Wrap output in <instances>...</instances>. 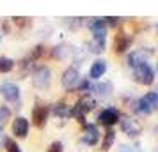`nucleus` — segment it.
<instances>
[{"label": "nucleus", "instance_id": "1", "mask_svg": "<svg viewBox=\"0 0 158 152\" xmlns=\"http://www.w3.org/2000/svg\"><path fill=\"white\" fill-rule=\"evenodd\" d=\"M94 106H96V99H94L93 95L84 94L78 101H77V104L71 106V117H77L80 122H84V117H85L89 111H93Z\"/></svg>", "mask_w": 158, "mask_h": 152}, {"label": "nucleus", "instance_id": "2", "mask_svg": "<svg viewBox=\"0 0 158 152\" xmlns=\"http://www.w3.org/2000/svg\"><path fill=\"white\" fill-rule=\"evenodd\" d=\"M133 80L140 85H146L149 87L155 83V69L151 64H140L133 67Z\"/></svg>", "mask_w": 158, "mask_h": 152}, {"label": "nucleus", "instance_id": "3", "mask_svg": "<svg viewBox=\"0 0 158 152\" xmlns=\"http://www.w3.org/2000/svg\"><path fill=\"white\" fill-rule=\"evenodd\" d=\"M52 83V69L48 65H39L36 71L32 72V85L39 90L48 88Z\"/></svg>", "mask_w": 158, "mask_h": 152}, {"label": "nucleus", "instance_id": "4", "mask_svg": "<svg viewBox=\"0 0 158 152\" xmlns=\"http://www.w3.org/2000/svg\"><path fill=\"white\" fill-rule=\"evenodd\" d=\"M119 126H121L123 133L130 138H137L142 133V126L137 122L135 119H131V117H123V119H119Z\"/></svg>", "mask_w": 158, "mask_h": 152}, {"label": "nucleus", "instance_id": "5", "mask_svg": "<svg viewBox=\"0 0 158 152\" xmlns=\"http://www.w3.org/2000/svg\"><path fill=\"white\" fill-rule=\"evenodd\" d=\"M153 55V48H140V50H133L128 55V65L133 69L140 64H148V58Z\"/></svg>", "mask_w": 158, "mask_h": 152}, {"label": "nucleus", "instance_id": "6", "mask_svg": "<svg viewBox=\"0 0 158 152\" xmlns=\"http://www.w3.org/2000/svg\"><path fill=\"white\" fill-rule=\"evenodd\" d=\"M80 72L77 67H68L64 72H62V78H60V83L66 90H73L75 87H78L80 83Z\"/></svg>", "mask_w": 158, "mask_h": 152}, {"label": "nucleus", "instance_id": "7", "mask_svg": "<svg viewBox=\"0 0 158 152\" xmlns=\"http://www.w3.org/2000/svg\"><path fill=\"white\" fill-rule=\"evenodd\" d=\"M119 119H121V115H119V110L114 108V106H108V108L101 110L100 115H98V122L103 124V126H107V127H112V126H115V124L119 122Z\"/></svg>", "mask_w": 158, "mask_h": 152}, {"label": "nucleus", "instance_id": "8", "mask_svg": "<svg viewBox=\"0 0 158 152\" xmlns=\"http://www.w3.org/2000/svg\"><path fill=\"white\" fill-rule=\"evenodd\" d=\"M0 94L2 97L9 103H15L20 99V87L13 83V81H6V83H2L0 85Z\"/></svg>", "mask_w": 158, "mask_h": 152}, {"label": "nucleus", "instance_id": "9", "mask_svg": "<svg viewBox=\"0 0 158 152\" xmlns=\"http://www.w3.org/2000/svg\"><path fill=\"white\" fill-rule=\"evenodd\" d=\"M89 29L93 32V39H98V41H105V39H107V25H105V21H103L101 18L91 20Z\"/></svg>", "mask_w": 158, "mask_h": 152}, {"label": "nucleus", "instance_id": "10", "mask_svg": "<svg viewBox=\"0 0 158 152\" xmlns=\"http://www.w3.org/2000/svg\"><path fill=\"white\" fill-rule=\"evenodd\" d=\"M48 113H50L48 106H44V104H36V106H34V110H32V120H34V126H37V127H43L44 124H46Z\"/></svg>", "mask_w": 158, "mask_h": 152}, {"label": "nucleus", "instance_id": "11", "mask_svg": "<svg viewBox=\"0 0 158 152\" xmlns=\"http://www.w3.org/2000/svg\"><path fill=\"white\" fill-rule=\"evenodd\" d=\"M82 142L87 145H96L100 142V131L94 124H87L85 126V131H84V136H82Z\"/></svg>", "mask_w": 158, "mask_h": 152}, {"label": "nucleus", "instance_id": "12", "mask_svg": "<svg viewBox=\"0 0 158 152\" xmlns=\"http://www.w3.org/2000/svg\"><path fill=\"white\" fill-rule=\"evenodd\" d=\"M29 127H30V124L25 117H16L15 122H13V133H15V136H18V138L27 136V134H29Z\"/></svg>", "mask_w": 158, "mask_h": 152}, {"label": "nucleus", "instance_id": "13", "mask_svg": "<svg viewBox=\"0 0 158 152\" xmlns=\"http://www.w3.org/2000/svg\"><path fill=\"white\" fill-rule=\"evenodd\" d=\"M105 72H107V60L98 58V60L93 62L91 69H89V78H91V80H100Z\"/></svg>", "mask_w": 158, "mask_h": 152}, {"label": "nucleus", "instance_id": "14", "mask_svg": "<svg viewBox=\"0 0 158 152\" xmlns=\"http://www.w3.org/2000/svg\"><path fill=\"white\" fill-rule=\"evenodd\" d=\"M130 44H131V37L128 34H124V32H119L114 39V50L117 53H124L130 48Z\"/></svg>", "mask_w": 158, "mask_h": 152}, {"label": "nucleus", "instance_id": "15", "mask_svg": "<svg viewBox=\"0 0 158 152\" xmlns=\"http://www.w3.org/2000/svg\"><path fill=\"white\" fill-rule=\"evenodd\" d=\"M71 53H73V46L69 43H60V44H57V46L52 50L53 58H59V60H64V58H68Z\"/></svg>", "mask_w": 158, "mask_h": 152}, {"label": "nucleus", "instance_id": "16", "mask_svg": "<svg viewBox=\"0 0 158 152\" xmlns=\"http://www.w3.org/2000/svg\"><path fill=\"white\" fill-rule=\"evenodd\" d=\"M96 92V95L98 97H101V99H107V97H110V94H112V83L110 81H101V83H96V85H93L91 87Z\"/></svg>", "mask_w": 158, "mask_h": 152}, {"label": "nucleus", "instance_id": "17", "mask_svg": "<svg viewBox=\"0 0 158 152\" xmlns=\"http://www.w3.org/2000/svg\"><path fill=\"white\" fill-rule=\"evenodd\" d=\"M52 111H53V115L55 117H60V119H69L71 117V106L69 104H66V103H55L53 106H52Z\"/></svg>", "mask_w": 158, "mask_h": 152}, {"label": "nucleus", "instance_id": "18", "mask_svg": "<svg viewBox=\"0 0 158 152\" xmlns=\"http://www.w3.org/2000/svg\"><path fill=\"white\" fill-rule=\"evenodd\" d=\"M15 69V60L9 57H0V72L2 74H7Z\"/></svg>", "mask_w": 158, "mask_h": 152}, {"label": "nucleus", "instance_id": "19", "mask_svg": "<svg viewBox=\"0 0 158 152\" xmlns=\"http://www.w3.org/2000/svg\"><path fill=\"white\" fill-rule=\"evenodd\" d=\"M144 101H146V104L151 108V111H155V110L158 108V94L155 92V90H151V92H148L146 95H142Z\"/></svg>", "mask_w": 158, "mask_h": 152}, {"label": "nucleus", "instance_id": "20", "mask_svg": "<svg viewBox=\"0 0 158 152\" xmlns=\"http://www.w3.org/2000/svg\"><path fill=\"white\" fill-rule=\"evenodd\" d=\"M87 48H89V51H93V53H103V51H105V41L91 39L89 44H87Z\"/></svg>", "mask_w": 158, "mask_h": 152}, {"label": "nucleus", "instance_id": "21", "mask_svg": "<svg viewBox=\"0 0 158 152\" xmlns=\"http://www.w3.org/2000/svg\"><path fill=\"white\" fill-rule=\"evenodd\" d=\"M114 142H115V133L112 129H108L107 134H105V140H103V149H105V150L110 149V147L114 145Z\"/></svg>", "mask_w": 158, "mask_h": 152}, {"label": "nucleus", "instance_id": "22", "mask_svg": "<svg viewBox=\"0 0 158 152\" xmlns=\"http://www.w3.org/2000/svg\"><path fill=\"white\" fill-rule=\"evenodd\" d=\"M43 53H44V48L41 46V44H37L36 48H34V50H32V51L29 53V57H27V60H30V62H34V60H37V58L41 57Z\"/></svg>", "mask_w": 158, "mask_h": 152}, {"label": "nucleus", "instance_id": "23", "mask_svg": "<svg viewBox=\"0 0 158 152\" xmlns=\"http://www.w3.org/2000/svg\"><path fill=\"white\" fill-rule=\"evenodd\" d=\"M6 149H7V152H22V147L16 143L15 140H9L7 138V142H6V145H4Z\"/></svg>", "mask_w": 158, "mask_h": 152}, {"label": "nucleus", "instance_id": "24", "mask_svg": "<svg viewBox=\"0 0 158 152\" xmlns=\"http://www.w3.org/2000/svg\"><path fill=\"white\" fill-rule=\"evenodd\" d=\"M66 25H68V27H69V29H78L80 25H82V18H68V20H66Z\"/></svg>", "mask_w": 158, "mask_h": 152}, {"label": "nucleus", "instance_id": "25", "mask_svg": "<svg viewBox=\"0 0 158 152\" xmlns=\"http://www.w3.org/2000/svg\"><path fill=\"white\" fill-rule=\"evenodd\" d=\"M9 117H11V110L7 106H0V120H2V124L9 120Z\"/></svg>", "mask_w": 158, "mask_h": 152}, {"label": "nucleus", "instance_id": "26", "mask_svg": "<svg viewBox=\"0 0 158 152\" xmlns=\"http://www.w3.org/2000/svg\"><path fill=\"white\" fill-rule=\"evenodd\" d=\"M46 152H64V145L60 143V142H53V143H50Z\"/></svg>", "mask_w": 158, "mask_h": 152}, {"label": "nucleus", "instance_id": "27", "mask_svg": "<svg viewBox=\"0 0 158 152\" xmlns=\"http://www.w3.org/2000/svg\"><path fill=\"white\" fill-rule=\"evenodd\" d=\"M103 21H107L108 25H112V27H117V25H121L123 18H112V16H108V18H103ZM105 23V25H107Z\"/></svg>", "mask_w": 158, "mask_h": 152}, {"label": "nucleus", "instance_id": "28", "mask_svg": "<svg viewBox=\"0 0 158 152\" xmlns=\"http://www.w3.org/2000/svg\"><path fill=\"white\" fill-rule=\"evenodd\" d=\"M13 21H15L18 27H27L30 20H29V18H22V16H18V18H13Z\"/></svg>", "mask_w": 158, "mask_h": 152}, {"label": "nucleus", "instance_id": "29", "mask_svg": "<svg viewBox=\"0 0 158 152\" xmlns=\"http://www.w3.org/2000/svg\"><path fill=\"white\" fill-rule=\"evenodd\" d=\"M6 142H7V136H6V133H4V127L0 126V149L6 145Z\"/></svg>", "mask_w": 158, "mask_h": 152}, {"label": "nucleus", "instance_id": "30", "mask_svg": "<svg viewBox=\"0 0 158 152\" xmlns=\"http://www.w3.org/2000/svg\"><path fill=\"white\" fill-rule=\"evenodd\" d=\"M78 87H80V90H89L91 88V83H89V80H80V83H78Z\"/></svg>", "mask_w": 158, "mask_h": 152}, {"label": "nucleus", "instance_id": "31", "mask_svg": "<svg viewBox=\"0 0 158 152\" xmlns=\"http://www.w3.org/2000/svg\"><path fill=\"white\" fill-rule=\"evenodd\" d=\"M119 152H135V150H133V147H130V145H121Z\"/></svg>", "mask_w": 158, "mask_h": 152}, {"label": "nucleus", "instance_id": "32", "mask_svg": "<svg viewBox=\"0 0 158 152\" xmlns=\"http://www.w3.org/2000/svg\"><path fill=\"white\" fill-rule=\"evenodd\" d=\"M2 36H4V34H2V30H0V43H2Z\"/></svg>", "mask_w": 158, "mask_h": 152}]
</instances>
